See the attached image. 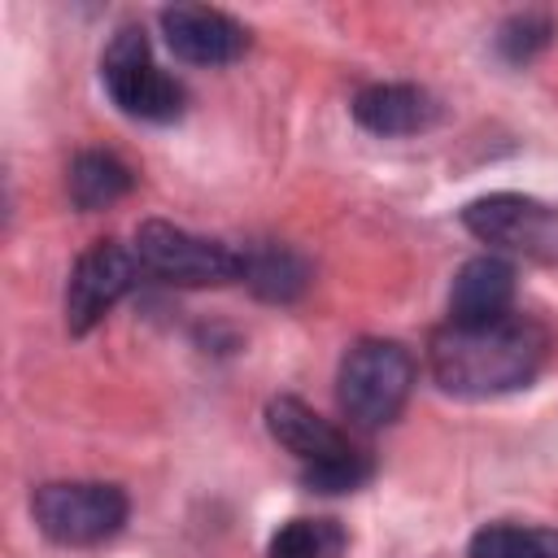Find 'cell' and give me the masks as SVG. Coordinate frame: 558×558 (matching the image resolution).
<instances>
[{
    "mask_svg": "<svg viewBox=\"0 0 558 558\" xmlns=\"http://www.w3.org/2000/svg\"><path fill=\"white\" fill-rule=\"evenodd\" d=\"M549 357V331L527 314L493 323H445L427 340L432 379L453 397H501L527 388Z\"/></svg>",
    "mask_w": 558,
    "mask_h": 558,
    "instance_id": "cell-1",
    "label": "cell"
},
{
    "mask_svg": "<svg viewBox=\"0 0 558 558\" xmlns=\"http://www.w3.org/2000/svg\"><path fill=\"white\" fill-rule=\"evenodd\" d=\"M266 427L288 453H296L310 493H353L371 480V458L305 401L275 397L266 405Z\"/></svg>",
    "mask_w": 558,
    "mask_h": 558,
    "instance_id": "cell-2",
    "label": "cell"
},
{
    "mask_svg": "<svg viewBox=\"0 0 558 558\" xmlns=\"http://www.w3.org/2000/svg\"><path fill=\"white\" fill-rule=\"evenodd\" d=\"M414 388V357L397 340H357L336 371V401L357 427H388Z\"/></svg>",
    "mask_w": 558,
    "mask_h": 558,
    "instance_id": "cell-3",
    "label": "cell"
},
{
    "mask_svg": "<svg viewBox=\"0 0 558 558\" xmlns=\"http://www.w3.org/2000/svg\"><path fill=\"white\" fill-rule=\"evenodd\" d=\"M126 493L96 480H57L35 488L31 514L39 532L57 545H100L126 523Z\"/></svg>",
    "mask_w": 558,
    "mask_h": 558,
    "instance_id": "cell-4",
    "label": "cell"
},
{
    "mask_svg": "<svg viewBox=\"0 0 558 558\" xmlns=\"http://www.w3.org/2000/svg\"><path fill=\"white\" fill-rule=\"evenodd\" d=\"M100 78L109 100L140 122H170L183 113V87L153 61L148 39L140 26H122L105 57H100Z\"/></svg>",
    "mask_w": 558,
    "mask_h": 558,
    "instance_id": "cell-5",
    "label": "cell"
},
{
    "mask_svg": "<svg viewBox=\"0 0 558 558\" xmlns=\"http://www.w3.org/2000/svg\"><path fill=\"white\" fill-rule=\"evenodd\" d=\"M135 257L144 266V275H157L166 283H183V288H201V283H227V279H244V253L192 235L174 222L148 218L135 231Z\"/></svg>",
    "mask_w": 558,
    "mask_h": 558,
    "instance_id": "cell-6",
    "label": "cell"
},
{
    "mask_svg": "<svg viewBox=\"0 0 558 558\" xmlns=\"http://www.w3.org/2000/svg\"><path fill=\"white\" fill-rule=\"evenodd\" d=\"M462 222L475 240L536 262H558V209L519 192H493L462 209Z\"/></svg>",
    "mask_w": 558,
    "mask_h": 558,
    "instance_id": "cell-7",
    "label": "cell"
},
{
    "mask_svg": "<svg viewBox=\"0 0 558 558\" xmlns=\"http://www.w3.org/2000/svg\"><path fill=\"white\" fill-rule=\"evenodd\" d=\"M144 275L140 257L131 244L118 240H96L87 253H78L70 283H65V323L74 336L92 331Z\"/></svg>",
    "mask_w": 558,
    "mask_h": 558,
    "instance_id": "cell-8",
    "label": "cell"
},
{
    "mask_svg": "<svg viewBox=\"0 0 558 558\" xmlns=\"http://www.w3.org/2000/svg\"><path fill=\"white\" fill-rule=\"evenodd\" d=\"M161 35L170 52L187 65H227L248 48V31L209 4H174L161 9Z\"/></svg>",
    "mask_w": 558,
    "mask_h": 558,
    "instance_id": "cell-9",
    "label": "cell"
},
{
    "mask_svg": "<svg viewBox=\"0 0 558 558\" xmlns=\"http://www.w3.org/2000/svg\"><path fill=\"white\" fill-rule=\"evenodd\" d=\"M514 314V266L501 257H471L449 288V323H493Z\"/></svg>",
    "mask_w": 558,
    "mask_h": 558,
    "instance_id": "cell-10",
    "label": "cell"
},
{
    "mask_svg": "<svg viewBox=\"0 0 558 558\" xmlns=\"http://www.w3.org/2000/svg\"><path fill=\"white\" fill-rule=\"evenodd\" d=\"M353 118L371 135H414L436 118V105L414 83H371L353 96Z\"/></svg>",
    "mask_w": 558,
    "mask_h": 558,
    "instance_id": "cell-11",
    "label": "cell"
},
{
    "mask_svg": "<svg viewBox=\"0 0 558 558\" xmlns=\"http://www.w3.org/2000/svg\"><path fill=\"white\" fill-rule=\"evenodd\" d=\"M131 166L122 161V157H113V153H100V148H92V153H78L74 161H70V201L78 205V209H100V205H113L118 196H126L131 192Z\"/></svg>",
    "mask_w": 558,
    "mask_h": 558,
    "instance_id": "cell-12",
    "label": "cell"
},
{
    "mask_svg": "<svg viewBox=\"0 0 558 558\" xmlns=\"http://www.w3.org/2000/svg\"><path fill=\"white\" fill-rule=\"evenodd\" d=\"M244 279L266 301H292L305 288V262L292 248H253L244 253Z\"/></svg>",
    "mask_w": 558,
    "mask_h": 558,
    "instance_id": "cell-13",
    "label": "cell"
},
{
    "mask_svg": "<svg viewBox=\"0 0 558 558\" xmlns=\"http://www.w3.org/2000/svg\"><path fill=\"white\" fill-rule=\"evenodd\" d=\"M344 527L336 519H288L275 536L266 558H340Z\"/></svg>",
    "mask_w": 558,
    "mask_h": 558,
    "instance_id": "cell-14",
    "label": "cell"
},
{
    "mask_svg": "<svg viewBox=\"0 0 558 558\" xmlns=\"http://www.w3.org/2000/svg\"><path fill=\"white\" fill-rule=\"evenodd\" d=\"M466 558H558V532H536L519 523H488L471 536Z\"/></svg>",
    "mask_w": 558,
    "mask_h": 558,
    "instance_id": "cell-15",
    "label": "cell"
},
{
    "mask_svg": "<svg viewBox=\"0 0 558 558\" xmlns=\"http://www.w3.org/2000/svg\"><path fill=\"white\" fill-rule=\"evenodd\" d=\"M549 44V22L545 17H514L506 31H501V52L510 57V61H527L536 48H545Z\"/></svg>",
    "mask_w": 558,
    "mask_h": 558,
    "instance_id": "cell-16",
    "label": "cell"
}]
</instances>
